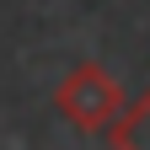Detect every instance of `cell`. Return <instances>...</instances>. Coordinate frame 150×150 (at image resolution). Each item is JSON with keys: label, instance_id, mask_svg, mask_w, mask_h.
Segmentation results:
<instances>
[{"label": "cell", "instance_id": "6da1fadb", "mask_svg": "<svg viewBox=\"0 0 150 150\" xmlns=\"http://www.w3.org/2000/svg\"><path fill=\"white\" fill-rule=\"evenodd\" d=\"M54 107H59V118L70 129H81V134H102L112 129V118L123 112V86L118 75L102 70V64H75L59 86H54Z\"/></svg>", "mask_w": 150, "mask_h": 150}, {"label": "cell", "instance_id": "7a4b0ae2", "mask_svg": "<svg viewBox=\"0 0 150 150\" xmlns=\"http://www.w3.org/2000/svg\"><path fill=\"white\" fill-rule=\"evenodd\" d=\"M107 139H112V150H150V91L123 102V112L107 129Z\"/></svg>", "mask_w": 150, "mask_h": 150}]
</instances>
